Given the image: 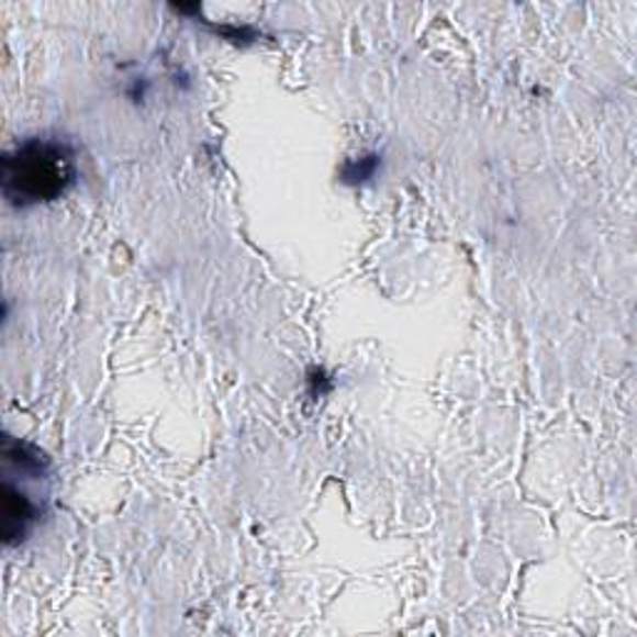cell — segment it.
I'll use <instances>...</instances> for the list:
<instances>
[{"label":"cell","instance_id":"cell-3","mask_svg":"<svg viewBox=\"0 0 637 637\" xmlns=\"http://www.w3.org/2000/svg\"><path fill=\"white\" fill-rule=\"evenodd\" d=\"M3 456L8 463H15L27 476H43L45 468H48V458L37 451V448L21 442H11V438H5Z\"/></svg>","mask_w":637,"mask_h":637},{"label":"cell","instance_id":"cell-2","mask_svg":"<svg viewBox=\"0 0 637 637\" xmlns=\"http://www.w3.org/2000/svg\"><path fill=\"white\" fill-rule=\"evenodd\" d=\"M35 521V505L13 483L3 485V538L8 546L21 543Z\"/></svg>","mask_w":637,"mask_h":637},{"label":"cell","instance_id":"cell-1","mask_svg":"<svg viewBox=\"0 0 637 637\" xmlns=\"http://www.w3.org/2000/svg\"><path fill=\"white\" fill-rule=\"evenodd\" d=\"M72 180V155L60 143L31 139L3 159V194L15 208L58 200Z\"/></svg>","mask_w":637,"mask_h":637}]
</instances>
